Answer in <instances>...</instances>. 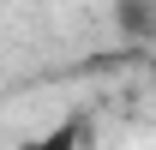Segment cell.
I'll list each match as a JSON object with an SVG mask.
<instances>
[{"mask_svg":"<svg viewBox=\"0 0 156 150\" xmlns=\"http://www.w3.org/2000/svg\"><path fill=\"white\" fill-rule=\"evenodd\" d=\"M114 24H120V36L150 42L156 36V0H120V6H114Z\"/></svg>","mask_w":156,"mask_h":150,"instance_id":"cell-1","label":"cell"},{"mask_svg":"<svg viewBox=\"0 0 156 150\" xmlns=\"http://www.w3.org/2000/svg\"><path fill=\"white\" fill-rule=\"evenodd\" d=\"M18 150H84V120H78V114H66V120H54L48 132L24 138Z\"/></svg>","mask_w":156,"mask_h":150,"instance_id":"cell-2","label":"cell"}]
</instances>
